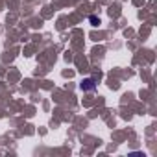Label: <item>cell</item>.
<instances>
[{"instance_id":"1","label":"cell","mask_w":157,"mask_h":157,"mask_svg":"<svg viewBox=\"0 0 157 157\" xmlns=\"http://www.w3.org/2000/svg\"><path fill=\"white\" fill-rule=\"evenodd\" d=\"M96 89V83L94 80H91V78H87V80L82 82V91H94Z\"/></svg>"},{"instance_id":"2","label":"cell","mask_w":157,"mask_h":157,"mask_svg":"<svg viewBox=\"0 0 157 157\" xmlns=\"http://www.w3.org/2000/svg\"><path fill=\"white\" fill-rule=\"evenodd\" d=\"M89 21H91V22H93L94 26H96V24H100V19H96L94 15H93V17H89Z\"/></svg>"}]
</instances>
